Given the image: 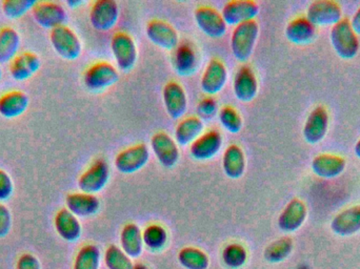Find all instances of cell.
I'll return each instance as SVG.
<instances>
[{"mask_svg": "<svg viewBox=\"0 0 360 269\" xmlns=\"http://www.w3.org/2000/svg\"><path fill=\"white\" fill-rule=\"evenodd\" d=\"M259 34L257 21L251 20L235 27L231 37V50L239 63H247L253 53Z\"/></svg>", "mask_w": 360, "mask_h": 269, "instance_id": "obj_1", "label": "cell"}, {"mask_svg": "<svg viewBox=\"0 0 360 269\" xmlns=\"http://www.w3.org/2000/svg\"><path fill=\"white\" fill-rule=\"evenodd\" d=\"M330 39L334 51L340 58L350 60L359 54V36L353 29L349 19L342 18L332 27Z\"/></svg>", "mask_w": 360, "mask_h": 269, "instance_id": "obj_2", "label": "cell"}, {"mask_svg": "<svg viewBox=\"0 0 360 269\" xmlns=\"http://www.w3.org/2000/svg\"><path fill=\"white\" fill-rule=\"evenodd\" d=\"M51 44L55 52L65 60H76L82 54V42L77 34L63 25L51 29Z\"/></svg>", "mask_w": 360, "mask_h": 269, "instance_id": "obj_3", "label": "cell"}, {"mask_svg": "<svg viewBox=\"0 0 360 269\" xmlns=\"http://www.w3.org/2000/svg\"><path fill=\"white\" fill-rule=\"evenodd\" d=\"M111 50L117 67L122 71H131L136 65L139 52L134 39L129 34L124 32L116 33L112 37Z\"/></svg>", "mask_w": 360, "mask_h": 269, "instance_id": "obj_4", "label": "cell"}, {"mask_svg": "<svg viewBox=\"0 0 360 269\" xmlns=\"http://www.w3.org/2000/svg\"><path fill=\"white\" fill-rule=\"evenodd\" d=\"M120 79V73L111 63L101 61L91 65L84 72V82L93 92L105 90Z\"/></svg>", "mask_w": 360, "mask_h": 269, "instance_id": "obj_5", "label": "cell"}, {"mask_svg": "<svg viewBox=\"0 0 360 269\" xmlns=\"http://www.w3.org/2000/svg\"><path fill=\"white\" fill-rule=\"evenodd\" d=\"M110 178V167L107 161L97 159L78 179V188L86 194H96L107 185Z\"/></svg>", "mask_w": 360, "mask_h": 269, "instance_id": "obj_6", "label": "cell"}, {"mask_svg": "<svg viewBox=\"0 0 360 269\" xmlns=\"http://www.w3.org/2000/svg\"><path fill=\"white\" fill-rule=\"evenodd\" d=\"M307 18L315 27H333L342 20V10L338 2L332 0H316L309 6Z\"/></svg>", "mask_w": 360, "mask_h": 269, "instance_id": "obj_7", "label": "cell"}, {"mask_svg": "<svg viewBox=\"0 0 360 269\" xmlns=\"http://www.w3.org/2000/svg\"><path fill=\"white\" fill-rule=\"evenodd\" d=\"M150 152L145 143L135 144L122 150L115 158V167L122 173H134L149 162Z\"/></svg>", "mask_w": 360, "mask_h": 269, "instance_id": "obj_8", "label": "cell"}, {"mask_svg": "<svg viewBox=\"0 0 360 269\" xmlns=\"http://www.w3.org/2000/svg\"><path fill=\"white\" fill-rule=\"evenodd\" d=\"M31 11L36 22L44 29H55L67 20V12L58 2L36 1Z\"/></svg>", "mask_w": 360, "mask_h": 269, "instance_id": "obj_9", "label": "cell"}, {"mask_svg": "<svg viewBox=\"0 0 360 269\" xmlns=\"http://www.w3.org/2000/svg\"><path fill=\"white\" fill-rule=\"evenodd\" d=\"M194 18L199 29L211 38L226 35L228 25L222 15L212 6H199L195 10Z\"/></svg>", "mask_w": 360, "mask_h": 269, "instance_id": "obj_10", "label": "cell"}, {"mask_svg": "<svg viewBox=\"0 0 360 269\" xmlns=\"http://www.w3.org/2000/svg\"><path fill=\"white\" fill-rule=\"evenodd\" d=\"M120 8L114 0H97L90 11V22L97 31H109L115 27Z\"/></svg>", "mask_w": 360, "mask_h": 269, "instance_id": "obj_11", "label": "cell"}, {"mask_svg": "<svg viewBox=\"0 0 360 269\" xmlns=\"http://www.w3.org/2000/svg\"><path fill=\"white\" fill-rule=\"evenodd\" d=\"M259 13V6L253 0H232L226 2L222 8V17L228 25H240L255 20Z\"/></svg>", "mask_w": 360, "mask_h": 269, "instance_id": "obj_12", "label": "cell"}, {"mask_svg": "<svg viewBox=\"0 0 360 269\" xmlns=\"http://www.w3.org/2000/svg\"><path fill=\"white\" fill-rule=\"evenodd\" d=\"M146 32H147L148 38L155 46L165 50H176L177 46H179V33L174 27L167 21L153 19L148 23Z\"/></svg>", "mask_w": 360, "mask_h": 269, "instance_id": "obj_13", "label": "cell"}, {"mask_svg": "<svg viewBox=\"0 0 360 269\" xmlns=\"http://www.w3.org/2000/svg\"><path fill=\"white\" fill-rule=\"evenodd\" d=\"M151 147L162 166L171 169L179 162V145L167 133L158 132L152 136Z\"/></svg>", "mask_w": 360, "mask_h": 269, "instance_id": "obj_14", "label": "cell"}, {"mask_svg": "<svg viewBox=\"0 0 360 269\" xmlns=\"http://www.w3.org/2000/svg\"><path fill=\"white\" fill-rule=\"evenodd\" d=\"M329 128V114L323 107H317L311 112L304 124L302 135L309 144L323 141Z\"/></svg>", "mask_w": 360, "mask_h": 269, "instance_id": "obj_15", "label": "cell"}, {"mask_svg": "<svg viewBox=\"0 0 360 269\" xmlns=\"http://www.w3.org/2000/svg\"><path fill=\"white\" fill-rule=\"evenodd\" d=\"M226 80H228V71L226 65L219 59L213 58L203 72L201 88L205 94L213 96L224 88Z\"/></svg>", "mask_w": 360, "mask_h": 269, "instance_id": "obj_16", "label": "cell"}, {"mask_svg": "<svg viewBox=\"0 0 360 269\" xmlns=\"http://www.w3.org/2000/svg\"><path fill=\"white\" fill-rule=\"evenodd\" d=\"M222 145V137L218 131H207L190 145V154L195 160L205 161L214 158Z\"/></svg>", "mask_w": 360, "mask_h": 269, "instance_id": "obj_17", "label": "cell"}, {"mask_svg": "<svg viewBox=\"0 0 360 269\" xmlns=\"http://www.w3.org/2000/svg\"><path fill=\"white\" fill-rule=\"evenodd\" d=\"M233 88L236 98L241 103H251L258 92V81L249 65L239 67L234 76Z\"/></svg>", "mask_w": 360, "mask_h": 269, "instance_id": "obj_18", "label": "cell"}, {"mask_svg": "<svg viewBox=\"0 0 360 269\" xmlns=\"http://www.w3.org/2000/svg\"><path fill=\"white\" fill-rule=\"evenodd\" d=\"M167 113L173 120L180 119L188 109V98L186 91L179 82L171 81L165 86L162 91Z\"/></svg>", "mask_w": 360, "mask_h": 269, "instance_id": "obj_19", "label": "cell"}, {"mask_svg": "<svg viewBox=\"0 0 360 269\" xmlns=\"http://www.w3.org/2000/svg\"><path fill=\"white\" fill-rule=\"evenodd\" d=\"M308 215L306 204L300 199H293L288 203L278 218V226L283 232H293L300 230Z\"/></svg>", "mask_w": 360, "mask_h": 269, "instance_id": "obj_20", "label": "cell"}, {"mask_svg": "<svg viewBox=\"0 0 360 269\" xmlns=\"http://www.w3.org/2000/svg\"><path fill=\"white\" fill-rule=\"evenodd\" d=\"M311 169L317 177L323 179H334L344 173L346 169V160L336 155L321 154L313 159Z\"/></svg>", "mask_w": 360, "mask_h": 269, "instance_id": "obj_21", "label": "cell"}, {"mask_svg": "<svg viewBox=\"0 0 360 269\" xmlns=\"http://www.w3.org/2000/svg\"><path fill=\"white\" fill-rule=\"evenodd\" d=\"M331 230L340 237H350L360 232V205L340 211L331 222Z\"/></svg>", "mask_w": 360, "mask_h": 269, "instance_id": "obj_22", "label": "cell"}, {"mask_svg": "<svg viewBox=\"0 0 360 269\" xmlns=\"http://www.w3.org/2000/svg\"><path fill=\"white\" fill-rule=\"evenodd\" d=\"M67 209L76 217H90L98 213L101 201L95 195L86 192H72L65 198Z\"/></svg>", "mask_w": 360, "mask_h": 269, "instance_id": "obj_23", "label": "cell"}, {"mask_svg": "<svg viewBox=\"0 0 360 269\" xmlns=\"http://www.w3.org/2000/svg\"><path fill=\"white\" fill-rule=\"evenodd\" d=\"M54 225L57 234L67 242H76L82 236V224L69 209H63L56 214Z\"/></svg>", "mask_w": 360, "mask_h": 269, "instance_id": "obj_24", "label": "cell"}, {"mask_svg": "<svg viewBox=\"0 0 360 269\" xmlns=\"http://www.w3.org/2000/svg\"><path fill=\"white\" fill-rule=\"evenodd\" d=\"M41 63L33 52H23L17 55L10 63V74L13 79L23 81L31 78L39 70Z\"/></svg>", "mask_w": 360, "mask_h": 269, "instance_id": "obj_25", "label": "cell"}, {"mask_svg": "<svg viewBox=\"0 0 360 269\" xmlns=\"http://www.w3.org/2000/svg\"><path fill=\"white\" fill-rule=\"evenodd\" d=\"M29 97L21 91H10L0 96V115L13 119L19 117L29 107Z\"/></svg>", "mask_w": 360, "mask_h": 269, "instance_id": "obj_26", "label": "cell"}, {"mask_svg": "<svg viewBox=\"0 0 360 269\" xmlns=\"http://www.w3.org/2000/svg\"><path fill=\"white\" fill-rule=\"evenodd\" d=\"M316 33V27L307 17L298 16L288 23L285 37L294 44H307L312 41Z\"/></svg>", "mask_w": 360, "mask_h": 269, "instance_id": "obj_27", "label": "cell"}, {"mask_svg": "<svg viewBox=\"0 0 360 269\" xmlns=\"http://www.w3.org/2000/svg\"><path fill=\"white\" fill-rule=\"evenodd\" d=\"M174 67L182 77L193 75L198 67L196 50L190 42H184L177 46L174 57Z\"/></svg>", "mask_w": 360, "mask_h": 269, "instance_id": "obj_28", "label": "cell"}, {"mask_svg": "<svg viewBox=\"0 0 360 269\" xmlns=\"http://www.w3.org/2000/svg\"><path fill=\"white\" fill-rule=\"evenodd\" d=\"M222 169L230 179L236 180L243 177L245 169V157L240 146L237 144L228 146L222 158Z\"/></svg>", "mask_w": 360, "mask_h": 269, "instance_id": "obj_29", "label": "cell"}, {"mask_svg": "<svg viewBox=\"0 0 360 269\" xmlns=\"http://www.w3.org/2000/svg\"><path fill=\"white\" fill-rule=\"evenodd\" d=\"M120 244L124 253L130 258H137L141 255L143 249V234L139 226L129 223L122 228L120 234Z\"/></svg>", "mask_w": 360, "mask_h": 269, "instance_id": "obj_30", "label": "cell"}, {"mask_svg": "<svg viewBox=\"0 0 360 269\" xmlns=\"http://www.w3.org/2000/svg\"><path fill=\"white\" fill-rule=\"evenodd\" d=\"M203 122L196 116L184 118L179 122L175 130V140L176 143L181 146L192 144L197 138L202 134Z\"/></svg>", "mask_w": 360, "mask_h": 269, "instance_id": "obj_31", "label": "cell"}, {"mask_svg": "<svg viewBox=\"0 0 360 269\" xmlns=\"http://www.w3.org/2000/svg\"><path fill=\"white\" fill-rule=\"evenodd\" d=\"M20 48V36L11 27L0 29V63H11Z\"/></svg>", "mask_w": 360, "mask_h": 269, "instance_id": "obj_32", "label": "cell"}, {"mask_svg": "<svg viewBox=\"0 0 360 269\" xmlns=\"http://www.w3.org/2000/svg\"><path fill=\"white\" fill-rule=\"evenodd\" d=\"M101 251L94 244L82 247L76 255L73 269H99Z\"/></svg>", "mask_w": 360, "mask_h": 269, "instance_id": "obj_33", "label": "cell"}, {"mask_svg": "<svg viewBox=\"0 0 360 269\" xmlns=\"http://www.w3.org/2000/svg\"><path fill=\"white\" fill-rule=\"evenodd\" d=\"M293 249L292 239L285 237L271 243L264 251V259L271 263H279L289 257Z\"/></svg>", "mask_w": 360, "mask_h": 269, "instance_id": "obj_34", "label": "cell"}, {"mask_svg": "<svg viewBox=\"0 0 360 269\" xmlns=\"http://www.w3.org/2000/svg\"><path fill=\"white\" fill-rule=\"evenodd\" d=\"M180 264L186 269H207L209 258L200 249L195 247H184L179 254Z\"/></svg>", "mask_w": 360, "mask_h": 269, "instance_id": "obj_35", "label": "cell"}, {"mask_svg": "<svg viewBox=\"0 0 360 269\" xmlns=\"http://www.w3.org/2000/svg\"><path fill=\"white\" fill-rule=\"evenodd\" d=\"M143 244L151 251L162 249L168 240V235L164 228L160 225H150L143 234Z\"/></svg>", "mask_w": 360, "mask_h": 269, "instance_id": "obj_36", "label": "cell"}, {"mask_svg": "<svg viewBox=\"0 0 360 269\" xmlns=\"http://www.w3.org/2000/svg\"><path fill=\"white\" fill-rule=\"evenodd\" d=\"M105 262L109 269H133L134 268L131 258L116 245L108 247Z\"/></svg>", "mask_w": 360, "mask_h": 269, "instance_id": "obj_37", "label": "cell"}, {"mask_svg": "<svg viewBox=\"0 0 360 269\" xmlns=\"http://www.w3.org/2000/svg\"><path fill=\"white\" fill-rule=\"evenodd\" d=\"M219 122L228 132L237 134L243 129V119L240 114L233 107L226 105L219 111Z\"/></svg>", "mask_w": 360, "mask_h": 269, "instance_id": "obj_38", "label": "cell"}, {"mask_svg": "<svg viewBox=\"0 0 360 269\" xmlns=\"http://www.w3.org/2000/svg\"><path fill=\"white\" fill-rule=\"evenodd\" d=\"M247 251L240 244H229L222 253V260L230 268H239L247 261Z\"/></svg>", "mask_w": 360, "mask_h": 269, "instance_id": "obj_39", "label": "cell"}, {"mask_svg": "<svg viewBox=\"0 0 360 269\" xmlns=\"http://www.w3.org/2000/svg\"><path fill=\"white\" fill-rule=\"evenodd\" d=\"M35 4L34 0H4L2 2V11L8 18H19L27 11L32 10Z\"/></svg>", "mask_w": 360, "mask_h": 269, "instance_id": "obj_40", "label": "cell"}, {"mask_svg": "<svg viewBox=\"0 0 360 269\" xmlns=\"http://www.w3.org/2000/svg\"><path fill=\"white\" fill-rule=\"evenodd\" d=\"M218 105L215 99L212 97H207L203 98L202 100L199 101L197 105V113H198L199 118L203 119H211L217 113Z\"/></svg>", "mask_w": 360, "mask_h": 269, "instance_id": "obj_41", "label": "cell"}, {"mask_svg": "<svg viewBox=\"0 0 360 269\" xmlns=\"http://www.w3.org/2000/svg\"><path fill=\"white\" fill-rule=\"evenodd\" d=\"M14 192V184L10 175L0 169V201H6L11 198Z\"/></svg>", "mask_w": 360, "mask_h": 269, "instance_id": "obj_42", "label": "cell"}, {"mask_svg": "<svg viewBox=\"0 0 360 269\" xmlns=\"http://www.w3.org/2000/svg\"><path fill=\"white\" fill-rule=\"evenodd\" d=\"M12 228V215L6 205L0 203V239L6 238Z\"/></svg>", "mask_w": 360, "mask_h": 269, "instance_id": "obj_43", "label": "cell"}, {"mask_svg": "<svg viewBox=\"0 0 360 269\" xmlns=\"http://www.w3.org/2000/svg\"><path fill=\"white\" fill-rule=\"evenodd\" d=\"M16 269H41L39 260L32 254H23L17 261Z\"/></svg>", "mask_w": 360, "mask_h": 269, "instance_id": "obj_44", "label": "cell"}, {"mask_svg": "<svg viewBox=\"0 0 360 269\" xmlns=\"http://www.w3.org/2000/svg\"><path fill=\"white\" fill-rule=\"evenodd\" d=\"M351 25H352L353 29L357 35H360V6L359 10L355 13L353 16L352 20L350 21Z\"/></svg>", "mask_w": 360, "mask_h": 269, "instance_id": "obj_45", "label": "cell"}, {"mask_svg": "<svg viewBox=\"0 0 360 269\" xmlns=\"http://www.w3.org/2000/svg\"><path fill=\"white\" fill-rule=\"evenodd\" d=\"M355 155L360 159V139L356 142L354 146Z\"/></svg>", "mask_w": 360, "mask_h": 269, "instance_id": "obj_46", "label": "cell"}, {"mask_svg": "<svg viewBox=\"0 0 360 269\" xmlns=\"http://www.w3.org/2000/svg\"><path fill=\"white\" fill-rule=\"evenodd\" d=\"M82 4V1H73V0H71V1H68V4H69L70 6H72V8H76V6H80Z\"/></svg>", "mask_w": 360, "mask_h": 269, "instance_id": "obj_47", "label": "cell"}, {"mask_svg": "<svg viewBox=\"0 0 360 269\" xmlns=\"http://www.w3.org/2000/svg\"><path fill=\"white\" fill-rule=\"evenodd\" d=\"M133 269H149V268H147V266L143 265V264H136V265H134V268Z\"/></svg>", "mask_w": 360, "mask_h": 269, "instance_id": "obj_48", "label": "cell"}, {"mask_svg": "<svg viewBox=\"0 0 360 269\" xmlns=\"http://www.w3.org/2000/svg\"><path fill=\"white\" fill-rule=\"evenodd\" d=\"M1 76H2V70H1V67H0V79H1Z\"/></svg>", "mask_w": 360, "mask_h": 269, "instance_id": "obj_49", "label": "cell"}]
</instances>
